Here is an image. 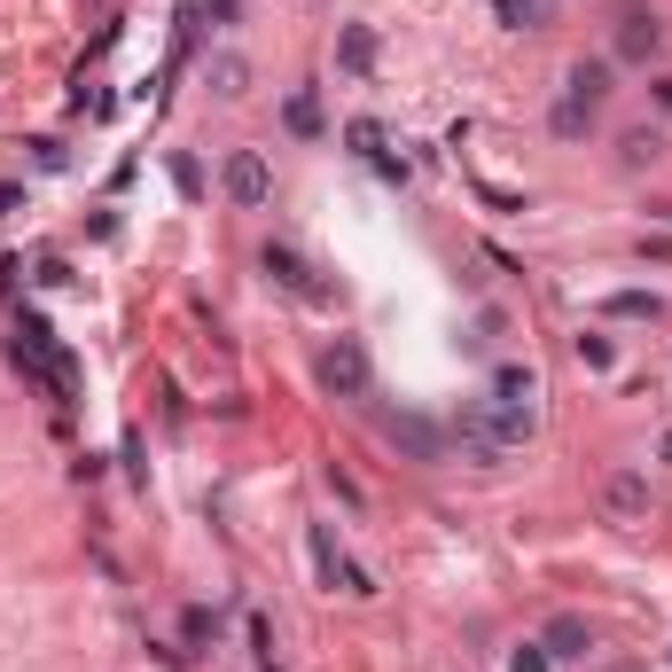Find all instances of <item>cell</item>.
Masks as SVG:
<instances>
[{
  "instance_id": "6da1fadb",
  "label": "cell",
  "mask_w": 672,
  "mask_h": 672,
  "mask_svg": "<svg viewBox=\"0 0 672 672\" xmlns=\"http://www.w3.org/2000/svg\"><path fill=\"white\" fill-rule=\"evenodd\" d=\"M454 438H462V454L477 462V469H492L500 454H517V446H532V407H509V399H462V414H454Z\"/></svg>"
},
{
  "instance_id": "7a4b0ae2",
  "label": "cell",
  "mask_w": 672,
  "mask_h": 672,
  "mask_svg": "<svg viewBox=\"0 0 672 672\" xmlns=\"http://www.w3.org/2000/svg\"><path fill=\"white\" fill-rule=\"evenodd\" d=\"M376 368H368V345L360 336H336V345H321V391L328 399H368Z\"/></svg>"
},
{
  "instance_id": "3957f363",
  "label": "cell",
  "mask_w": 672,
  "mask_h": 672,
  "mask_svg": "<svg viewBox=\"0 0 672 672\" xmlns=\"http://www.w3.org/2000/svg\"><path fill=\"white\" fill-rule=\"evenodd\" d=\"M219 188H227V204L259 212V204H274V164H267L259 149H227V164H219Z\"/></svg>"
},
{
  "instance_id": "277c9868",
  "label": "cell",
  "mask_w": 672,
  "mask_h": 672,
  "mask_svg": "<svg viewBox=\"0 0 672 672\" xmlns=\"http://www.w3.org/2000/svg\"><path fill=\"white\" fill-rule=\"evenodd\" d=\"M259 267H267V274H274L290 297H305V305H328V282H313V267L297 259L290 242H267V250H259Z\"/></svg>"
},
{
  "instance_id": "5b68a950",
  "label": "cell",
  "mask_w": 672,
  "mask_h": 672,
  "mask_svg": "<svg viewBox=\"0 0 672 672\" xmlns=\"http://www.w3.org/2000/svg\"><path fill=\"white\" fill-rule=\"evenodd\" d=\"M603 517H610V524H633V517H649V477H641V469H618V477H603Z\"/></svg>"
},
{
  "instance_id": "8992f818",
  "label": "cell",
  "mask_w": 672,
  "mask_h": 672,
  "mask_svg": "<svg viewBox=\"0 0 672 672\" xmlns=\"http://www.w3.org/2000/svg\"><path fill=\"white\" fill-rule=\"evenodd\" d=\"M540 649H548L555 664H571V657H586V649H595V626H586L578 610H555V618L540 626Z\"/></svg>"
},
{
  "instance_id": "52a82bcc",
  "label": "cell",
  "mask_w": 672,
  "mask_h": 672,
  "mask_svg": "<svg viewBox=\"0 0 672 672\" xmlns=\"http://www.w3.org/2000/svg\"><path fill=\"white\" fill-rule=\"evenodd\" d=\"M657 47H664V24H657L649 9H633V17L618 24V55H626V63H649Z\"/></svg>"
},
{
  "instance_id": "ba28073f",
  "label": "cell",
  "mask_w": 672,
  "mask_h": 672,
  "mask_svg": "<svg viewBox=\"0 0 672 672\" xmlns=\"http://www.w3.org/2000/svg\"><path fill=\"white\" fill-rule=\"evenodd\" d=\"M492 399L532 407V399H540V368H532V360H500V368H492Z\"/></svg>"
},
{
  "instance_id": "9c48e42d",
  "label": "cell",
  "mask_w": 672,
  "mask_h": 672,
  "mask_svg": "<svg viewBox=\"0 0 672 672\" xmlns=\"http://www.w3.org/2000/svg\"><path fill=\"white\" fill-rule=\"evenodd\" d=\"M563 87H571V102H595V110H603V95H610V63H603V55H578Z\"/></svg>"
},
{
  "instance_id": "30bf717a",
  "label": "cell",
  "mask_w": 672,
  "mask_h": 672,
  "mask_svg": "<svg viewBox=\"0 0 672 672\" xmlns=\"http://www.w3.org/2000/svg\"><path fill=\"white\" fill-rule=\"evenodd\" d=\"M383 431H391V446H407L414 462H438V454H446V446H438V431H431V423H414V414H391Z\"/></svg>"
},
{
  "instance_id": "8fae6325",
  "label": "cell",
  "mask_w": 672,
  "mask_h": 672,
  "mask_svg": "<svg viewBox=\"0 0 672 672\" xmlns=\"http://www.w3.org/2000/svg\"><path fill=\"white\" fill-rule=\"evenodd\" d=\"M336 63H345L353 78H368L376 71V32L368 24H345V32H336Z\"/></svg>"
},
{
  "instance_id": "7c38bea8",
  "label": "cell",
  "mask_w": 672,
  "mask_h": 672,
  "mask_svg": "<svg viewBox=\"0 0 672 672\" xmlns=\"http://www.w3.org/2000/svg\"><path fill=\"white\" fill-rule=\"evenodd\" d=\"M657 313H664L657 290H610L603 297V321H657Z\"/></svg>"
},
{
  "instance_id": "4fadbf2b",
  "label": "cell",
  "mask_w": 672,
  "mask_h": 672,
  "mask_svg": "<svg viewBox=\"0 0 672 672\" xmlns=\"http://www.w3.org/2000/svg\"><path fill=\"white\" fill-rule=\"evenodd\" d=\"M548 126H555V141H586V133H595V102H571V95H563V102L548 110Z\"/></svg>"
},
{
  "instance_id": "5bb4252c",
  "label": "cell",
  "mask_w": 672,
  "mask_h": 672,
  "mask_svg": "<svg viewBox=\"0 0 672 672\" xmlns=\"http://www.w3.org/2000/svg\"><path fill=\"white\" fill-rule=\"evenodd\" d=\"M282 118H290V133H297V141H313V133H321V102H313V87H297V95L282 102Z\"/></svg>"
},
{
  "instance_id": "9a60e30c",
  "label": "cell",
  "mask_w": 672,
  "mask_h": 672,
  "mask_svg": "<svg viewBox=\"0 0 672 672\" xmlns=\"http://www.w3.org/2000/svg\"><path fill=\"white\" fill-rule=\"evenodd\" d=\"M618 156H626V164H657V156H664V133H657V126H633V133H618Z\"/></svg>"
},
{
  "instance_id": "2e32d148",
  "label": "cell",
  "mask_w": 672,
  "mask_h": 672,
  "mask_svg": "<svg viewBox=\"0 0 672 672\" xmlns=\"http://www.w3.org/2000/svg\"><path fill=\"white\" fill-rule=\"evenodd\" d=\"M578 360L595 368V376H610V368H618V345H610L603 328H586V336H578Z\"/></svg>"
},
{
  "instance_id": "e0dca14e",
  "label": "cell",
  "mask_w": 672,
  "mask_h": 672,
  "mask_svg": "<svg viewBox=\"0 0 672 672\" xmlns=\"http://www.w3.org/2000/svg\"><path fill=\"white\" fill-rule=\"evenodd\" d=\"M345 149L376 164V156H383V126H376V118H353V126H345Z\"/></svg>"
},
{
  "instance_id": "ac0fdd59",
  "label": "cell",
  "mask_w": 672,
  "mask_h": 672,
  "mask_svg": "<svg viewBox=\"0 0 672 672\" xmlns=\"http://www.w3.org/2000/svg\"><path fill=\"white\" fill-rule=\"evenodd\" d=\"M181 641H188V657L212 649V641H219V618H212V610H188V618H181Z\"/></svg>"
},
{
  "instance_id": "d6986e66",
  "label": "cell",
  "mask_w": 672,
  "mask_h": 672,
  "mask_svg": "<svg viewBox=\"0 0 672 672\" xmlns=\"http://www.w3.org/2000/svg\"><path fill=\"white\" fill-rule=\"evenodd\" d=\"M492 17L509 24V32H532L540 24V0H492Z\"/></svg>"
},
{
  "instance_id": "ffe728a7",
  "label": "cell",
  "mask_w": 672,
  "mask_h": 672,
  "mask_svg": "<svg viewBox=\"0 0 672 672\" xmlns=\"http://www.w3.org/2000/svg\"><path fill=\"white\" fill-rule=\"evenodd\" d=\"M250 649H259L267 672H282V664H274V618H267V610H250Z\"/></svg>"
},
{
  "instance_id": "44dd1931",
  "label": "cell",
  "mask_w": 672,
  "mask_h": 672,
  "mask_svg": "<svg viewBox=\"0 0 672 672\" xmlns=\"http://www.w3.org/2000/svg\"><path fill=\"white\" fill-rule=\"evenodd\" d=\"M212 87H219V95H227V102H235V95H242V63H235V55H219V63H212Z\"/></svg>"
},
{
  "instance_id": "7402d4cb",
  "label": "cell",
  "mask_w": 672,
  "mask_h": 672,
  "mask_svg": "<svg viewBox=\"0 0 672 672\" xmlns=\"http://www.w3.org/2000/svg\"><path fill=\"white\" fill-rule=\"evenodd\" d=\"M548 664H555V657H548V649H540V641H524V649H517V657H509V672H548Z\"/></svg>"
},
{
  "instance_id": "603a6c76",
  "label": "cell",
  "mask_w": 672,
  "mask_h": 672,
  "mask_svg": "<svg viewBox=\"0 0 672 672\" xmlns=\"http://www.w3.org/2000/svg\"><path fill=\"white\" fill-rule=\"evenodd\" d=\"M641 259H657V267H672V235H641Z\"/></svg>"
},
{
  "instance_id": "cb8c5ba5",
  "label": "cell",
  "mask_w": 672,
  "mask_h": 672,
  "mask_svg": "<svg viewBox=\"0 0 672 672\" xmlns=\"http://www.w3.org/2000/svg\"><path fill=\"white\" fill-rule=\"evenodd\" d=\"M17 204H24V188H17V181H0V219H9Z\"/></svg>"
},
{
  "instance_id": "d4e9b609",
  "label": "cell",
  "mask_w": 672,
  "mask_h": 672,
  "mask_svg": "<svg viewBox=\"0 0 672 672\" xmlns=\"http://www.w3.org/2000/svg\"><path fill=\"white\" fill-rule=\"evenodd\" d=\"M649 95H657V102H664V110H672V78H649Z\"/></svg>"
},
{
  "instance_id": "484cf974",
  "label": "cell",
  "mask_w": 672,
  "mask_h": 672,
  "mask_svg": "<svg viewBox=\"0 0 672 672\" xmlns=\"http://www.w3.org/2000/svg\"><path fill=\"white\" fill-rule=\"evenodd\" d=\"M657 462H672V431H664V438H657Z\"/></svg>"
}]
</instances>
